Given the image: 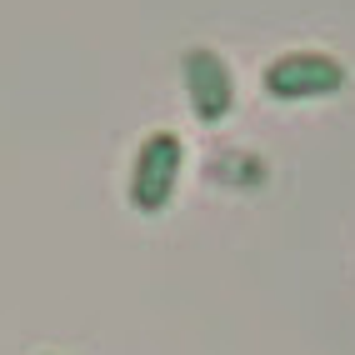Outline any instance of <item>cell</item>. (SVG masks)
I'll use <instances>...</instances> for the list:
<instances>
[{"instance_id": "cell-1", "label": "cell", "mask_w": 355, "mask_h": 355, "mask_svg": "<svg viewBox=\"0 0 355 355\" xmlns=\"http://www.w3.org/2000/svg\"><path fill=\"white\" fill-rule=\"evenodd\" d=\"M180 165H185V146H180L175 130H150L135 146V160H130V205L140 210V216H160V210L171 205Z\"/></svg>"}, {"instance_id": "cell-2", "label": "cell", "mask_w": 355, "mask_h": 355, "mask_svg": "<svg viewBox=\"0 0 355 355\" xmlns=\"http://www.w3.org/2000/svg\"><path fill=\"white\" fill-rule=\"evenodd\" d=\"M260 85L275 101H325L336 90H345V65L325 51H286L266 65Z\"/></svg>"}, {"instance_id": "cell-3", "label": "cell", "mask_w": 355, "mask_h": 355, "mask_svg": "<svg viewBox=\"0 0 355 355\" xmlns=\"http://www.w3.org/2000/svg\"><path fill=\"white\" fill-rule=\"evenodd\" d=\"M180 76H185V101H191L196 121H205V125L225 121L230 105H235V76H230L225 55H220V51H205V45H196V51H185Z\"/></svg>"}]
</instances>
